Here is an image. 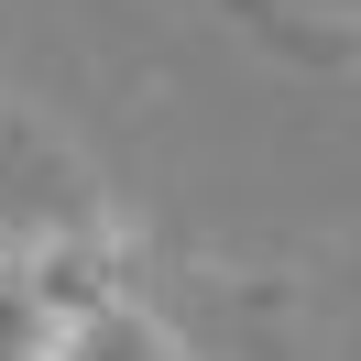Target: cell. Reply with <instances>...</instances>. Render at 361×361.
Wrapping results in <instances>:
<instances>
[]
</instances>
